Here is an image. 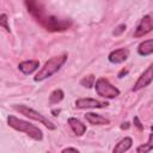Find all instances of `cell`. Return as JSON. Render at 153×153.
<instances>
[{
    "instance_id": "6da1fadb",
    "label": "cell",
    "mask_w": 153,
    "mask_h": 153,
    "mask_svg": "<svg viewBox=\"0 0 153 153\" xmlns=\"http://www.w3.org/2000/svg\"><path fill=\"white\" fill-rule=\"evenodd\" d=\"M24 2L32 18L48 31H63L69 29L73 24L69 18H59L48 13L42 0H24Z\"/></svg>"
},
{
    "instance_id": "7a4b0ae2",
    "label": "cell",
    "mask_w": 153,
    "mask_h": 153,
    "mask_svg": "<svg viewBox=\"0 0 153 153\" xmlns=\"http://www.w3.org/2000/svg\"><path fill=\"white\" fill-rule=\"evenodd\" d=\"M7 124L13 128L14 130L17 131H20V133H24L26 134L29 137H31L32 140H36V141H41L43 139V133L42 130L36 127L35 124L27 122V121H24L22 118H18L16 116H7Z\"/></svg>"
},
{
    "instance_id": "3957f363",
    "label": "cell",
    "mask_w": 153,
    "mask_h": 153,
    "mask_svg": "<svg viewBox=\"0 0 153 153\" xmlns=\"http://www.w3.org/2000/svg\"><path fill=\"white\" fill-rule=\"evenodd\" d=\"M67 57H68L67 54H61V55L50 57L44 63V66L37 72V74L35 75L33 80L35 81H43V80L50 78L53 74H55L57 71H60V68L66 63Z\"/></svg>"
},
{
    "instance_id": "277c9868",
    "label": "cell",
    "mask_w": 153,
    "mask_h": 153,
    "mask_svg": "<svg viewBox=\"0 0 153 153\" xmlns=\"http://www.w3.org/2000/svg\"><path fill=\"white\" fill-rule=\"evenodd\" d=\"M13 109L16 111H18L19 114L24 115L25 117H29L30 120H33V121H37L39 123H42L43 126H45L48 129L50 130H55L56 129V126L50 121L48 120L45 116H43L42 114H39L38 111H36L35 109L32 108H29L27 105H24V104H14L13 105Z\"/></svg>"
},
{
    "instance_id": "5b68a950",
    "label": "cell",
    "mask_w": 153,
    "mask_h": 153,
    "mask_svg": "<svg viewBox=\"0 0 153 153\" xmlns=\"http://www.w3.org/2000/svg\"><path fill=\"white\" fill-rule=\"evenodd\" d=\"M94 88L98 96L106 98V99H114L117 96H120V90L114 86L106 78H98L94 81Z\"/></svg>"
},
{
    "instance_id": "8992f818",
    "label": "cell",
    "mask_w": 153,
    "mask_h": 153,
    "mask_svg": "<svg viewBox=\"0 0 153 153\" xmlns=\"http://www.w3.org/2000/svg\"><path fill=\"white\" fill-rule=\"evenodd\" d=\"M153 30V23H152V17L149 14H146L141 18V20L139 22L135 31H134V37L139 38V37H143L145 35L149 33Z\"/></svg>"
},
{
    "instance_id": "52a82bcc",
    "label": "cell",
    "mask_w": 153,
    "mask_h": 153,
    "mask_svg": "<svg viewBox=\"0 0 153 153\" xmlns=\"http://www.w3.org/2000/svg\"><path fill=\"white\" fill-rule=\"evenodd\" d=\"M152 69H153V66H152V65H149V66L147 67V69H146V71H143V73H141V75L139 76V79L136 80V82L134 84V86H133V88H131L134 92L140 91L141 88H143V87H146V86L151 85L152 79H153Z\"/></svg>"
},
{
    "instance_id": "ba28073f",
    "label": "cell",
    "mask_w": 153,
    "mask_h": 153,
    "mask_svg": "<svg viewBox=\"0 0 153 153\" xmlns=\"http://www.w3.org/2000/svg\"><path fill=\"white\" fill-rule=\"evenodd\" d=\"M108 105L106 102H100L93 98H79L75 100V106L79 109H100L106 108Z\"/></svg>"
},
{
    "instance_id": "9c48e42d",
    "label": "cell",
    "mask_w": 153,
    "mask_h": 153,
    "mask_svg": "<svg viewBox=\"0 0 153 153\" xmlns=\"http://www.w3.org/2000/svg\"><path fill=\"white\" fill-rule=\"evenodd\" d=\"M129 56V50L127 48H120V49H116V50H112L109 56H108V60L111 62V63H122L124 62Z\"/></svg>"
},
{
    "instance_id": "30bf717a",
    "label": "cell",
    "mask_w": 153,
    "mask_h": 153,
    "mask_svg": "<svg viewBox=\"0 0 153 153\" xmlns=\"http://www.w3.org/2000/svg\"><path fill=\"white\" fill-rule=\"evenodd\" d=\"M38 67H39V62L37 60H25L18 65L19 71L25 75L32 74L35 71L38 69Z\"/></svg>"
},
{
    "instance_id": "8fae6325",
    "label": "cell",
    "mask_w": 153,
    "mask_h": 153,
    "mask_svg": "<svg viewBox=\"0 0 153 153\" xmlns=\"http://www.w3.org/2000/svg\"><path fill=\"white\" fill-rule=\"evenodd\" d=\"M85 118L90 124H93V126H105V124L110 123V121L106 117H104L99 114H94V112H86Z\"/></svg>"
},
{
    "instance_id": "7c38bea8",
    "label": "cell",
    "mask_w": 153,
    "mask_h": 153,
    "mask_svg": "<svg viewBox=\"0 0 153 153\" xmlns=\"http://www.w3.org/2000/svg\"><path fill=\"white\" fill-rule=\"evenodd\" d=\"M68 124H69L71 129L73 130V133H74L75 135H78V136L84 135L85 131H86V129H87L86 126H85L80 120H78V118H75V117H69V118H68Z\"/></svg>"
},
{
    "instance_id": "4fadbf2b",
    "label": "cell",
    "mask_w": 153,
    "mask_h": 153,
    "mask_svg": "<svg viewBox=\"0 0 153 153\" xmlns=\"http://www.w3.org/2000/svg\"><path fill=\"white\" fill-rule=\"evenodd\" d=\"M131 145H133V139L129 137V136H126V137H123L122 140H120L116 143V146L114 147L112 152L114 153H123V152H127L128 149H130Z\"/></svg>"
},
{
    "instance_id": "5bb4252c",
    "label": "cell",
    "mask_w": 153,
    "mask_h": 153,
    "mask_svg": "<svg viewBox=\"0 0 153 153\" xmlns=\"http://www.w3.org/2000/svg\"><path fill=\"white\" fill-rule=\"evenodd\" d=\"M137 53L141 56H149L151 54H153V39L149 38L141 42L137 47Z\"/></svg>"
},
{
    "instance_id": "9a60e30c",
    "label": "cell",
    "mask_w": 153,
    "mask_h": 153,
    "mask_svg": "<svg viewBox=\"0 0 153 153\" xmlns=\"http://www.w3.org/2000/svg\"><path fill=\"white\" fill-rule=\"evenodd\" d=\"M63 97H65L63 91H62L61 88H56V90H54V91L50 93V96H49V104H50V105L59 104V103L63 99Z\"/></svg>"
},
{
    "instance_id": "2e32d148",
    "label": "cell",
    "mask_w": 153,
    "mask_h": 153,
    "mask_svg": "<svg viewBox=\"0 0 153 153\" xmlns=\"http://www.w3.org/2000/svg\"><path fill=\"white\" fill-rule=\"evenodd\" d=\"M94 81H96L94 75H93V74H90V75H85V76L80 80V85H81V86H84V87L91 88V87H93Z\"/></svg>"
},
{
    "instance_id": "e0dca14e",
    "label": "cell",
    "mask_w": 153,
    "mask_h": 153,
    "mask_svg": "<svg viewBox=\"0 0 153 153\" xmlns=\"http://www.w3.org/2000/svg\"><path fill=\"white\" fill-rule=\"evenodd\" d=\"M0 26L4 27L7 32L11 31V29H10V26H8V17H7V14H5V13H2V14L0 16Z\"/></svg>"
},
{
    "instance_id": "ac0fdd59",
    "label": "cell",
    "mask_w": 153,
    "mask_h": 153,
    "mask_svg": "<svg viewBox=\"0 0 153 153\" xmlns=\"http://www.w3.org/2000/svg\"><path fill=\"white\" fill-rule=\"evenodd\" d=\"M126 24H120V25H117L116 27H115V30L112 31V35L114 36H120L121 33H123L124 31H126Z\"/></svg>"
},
{
    "instance_id": "d6986e66",
    "label": "cell",
    "mask_w": 153,
    "mask_h": 153,
    "mask_svg": "<svg viewBox=\"0 0 153 153\" xmlns=\"http://www.w3.org/2000/svg\"><path fill=\"white\" fill-rule=\"evenodd\" d=\"M153 149V145H149V143H147V145H141V146H139L137 148H136V152L137 153H146V152H148V151H152Z\"/></svg>"
},
{
    "instance_id": "ffe728a7",
    "label": "cell",
    "mask_w": 153,
    "mask_h": 153,
    "mask_svg": "<svg viewBox=\"0 0 153 153\" xmlns=\"http://www.w3.org/2000/svg\"><path fill=\"white\" fill-rule=\"evenodd\" d=\"M134 124H135V127H136L139 130H142V129H143V126L141 124V122L139 121V117H136V116L134 117Z\"/></svg>"
},
{
    "instance_id": "44dd1931",
    "label": "cell",
    "mask_w": 153,
    "mask_h": 153,
    "mask_svg": "<svg viewBox=\"0 0 153 153\" xmlns=\"http://www.w3.org/2000/svg\"><path fill=\"white\" fill-rule=\"evenodd\" d=\"M65 152H75V153H78L79 149L78 148H74V147H66V148L62 149V153H65Z\"/></svg>"
},
{
    "instance_id": "7402d4cb",
    "label": "cell",
    "mask_w": 153,
    "mask_h": 153,
    "mask_svg": "<svg viewBox=\"0 0 153 153\" xmlns=\"http://www.w3.org/2000/svg\"><path fill=\"white\" fill-rule=\"evenodd\" d=\"M128 72H129V71H128L127 68H126V69L123 68V69H121V72H120V73L117 74V76H118V78L121 79V78H123V76H126V75L128 74Z\"/></svg>"
},
{
    "instance_id": "603a6c76",
    "label": "cell",
    "mask_w": 153,
    "mask_h": 153,
    "mask_svg": "<svg viewBox=\"0 0 153 153\" xmlns=\"http://www.w3.org/2000/svg\"><path fill=\"white\" fill-rule=\"evenodd\" d=\"M129 127H130V123L129 122H123L122 124H121V129H129Z\"/></svg>"
},
{
    "instance_id": "cb8c5ba5",
    "label": "cell",
    "mask_w": 153,
    "mask_h": 153,
    "mask_svg": "<svg viewBox=\"0 0 153 153\" xmlns=\"http://www.w3.org/2000/svg\"><path fill=\"white\" fill-rule=\"evenodd\" d=\"M51 114H53L54 116H57V115L60 114V110H51Z\"/></svg>"
}]
</instances>
